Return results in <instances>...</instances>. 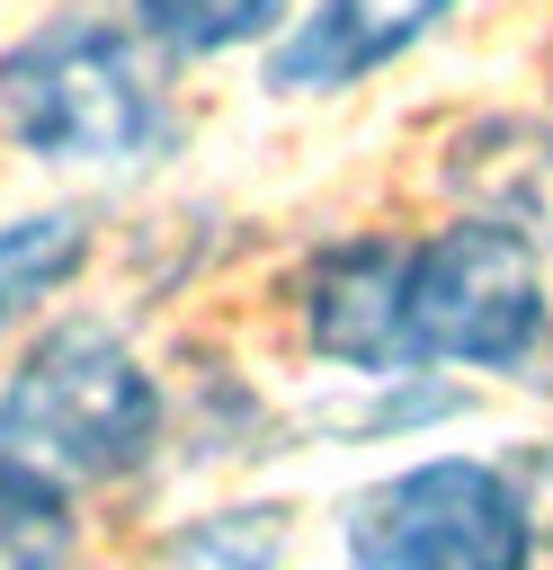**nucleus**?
I'll return each mask as SVG.
<instances>
[{
  "label": "nucleus",
  "instance_id": "obj_1",
  "mask_svg": "<svg viewBox=\"0 0 553 570\" xmlns=\"http://www.w3.org/2000/svg\"><path fill=\"white\" fill-rule=\"evenodd\" d=\"M0 134L45 169L125 178L169 160L178 107L152 36L125 18H45L0 53Z\"/></svg>",
  "mask_w": 553,
  "mask_h": 570
},
{
  "label": "nucleus",
  "instance_id": "obj_2",
  "mask_svg": "<svg viewBox=\"0 0 553 570\" xmlns=\"http://www.w3.org/2000/svg\"><path fill=\"white\" fill-rule=\"evenodd\" d=\"M392 338H401V374L482 365V374L553 392V303H544L535 240H517L491 214H464L428 240H401Z\"/></svg>",
  "mask_w": 553,
  "mask_h": 570
},
{
  "label": "nucleus",
  "instance_id": "obj_3",
  "mask_svg": "<svg viewBox=\"0 0 553 570\" xmlns=\"http://www.w3.org/2000/svg\"><path fill=\"white\" fill-rule=\"evenodd\" d=\"M152 445H161V383L107 321H54L0 383V454L54 472L62 490L125 481L152 463Z\"/></svg>",
  "mask_w": 553,
  "mask_h": 570
},
{
  "label": "nucleus",
  "instance_id": "obj_4",
  "mask_svg": "<svg viewBox=\"0 0 553 570\" xmlns=\"http://www.w3.org/2000/svg\"><path fill=\"white\" fill-rule=\"evenodd\" d=\"M348 570H535L517 472L491 454H428L348 499Z\"/></svg>",
  "mask_w": 553,
  "mask_h": 570
},
{
  "label": "nucleus",
  "instance_id": "obj_5",
  "mask_svg": "<svg viewBox=\"0 0 553 570\" xmlns=\"http://www.w3.org/2000/svg\"><path fill=\"white\" fill-rule=\"evenodd\" d=\"M464 0H312L268 53V89H348L384 62H401L419 36H437Z\"/></svg>",
  "mask_w": 553,
  "mask_h": 570
},
{
  "label": "nucleus",
  "instance_id": "obj_6",
  "mask_svg": "<svg viewBox=\"0 0 553 570\" xmlns=\"http://www.w3.org/2000/svg\"><path fill=\"white\" fill-rule=\"evenodd\" d=\"M446 187L473 214L508 223L517 240L553 249V116H482V125H464L455 151H446Z\"/></svg>",
  "mask_w": 553,
  "mask_h": 570
},
{
  "label": "nucleus",
  "instance_id": "obj_7",
  "mask_svg": "<svg viewBox=\"0 0 553 570\" xmlns=\"http://www.w3.org/2000/svg\"><path fill=\"white\" fill-rule=\"evenodd\" d=\"M80 258H89V223L62 214V205L0 223V338H9L36 303H54V294L80 276Z\"/></svg>",
  "mask_w": 553,
  "mask_h": 570
},
{
  "label": "nucleus",
  "instance_id": "obj_8",
  "mask_svg": "<svg viewBox=\"0 0 553 570\" xmlns=\"http://www.w3.org/2000/svg\"><path fill=\"white\" fill-rule=\"evenodd\" d=\"M80 552V517L71 490L18 454H0V570H71Z\"/></svg>",
  "mask_w": 553,
  "mask_h": 570
},
{
  "label": "nucleus",
  "instance_id": "obj_9",
  "mask_svg": "<svg viewBox=\"0 0 553 570\" xmlns=\"http://www.w3.org/2000/svg\"><path fill=\"white\" fill-rule=\"evenodd\" d=\"M285 9H294V0H134V27H143L161 53L205 62V53H232V45L276 36Z\"/></svg>",
  "mask_w": 553,
  "mask_h": 570
},
{
  "label": "nucleus",
  "instance_id": "obj_10",
  "mask_svg": "<svg viewBox=\"0 0 553 570\" xmlns=\"http://www.w3.org/2000/svg\"><path fill=\"white\" fill-rule=\"evenodd\" d=\"M276 508H223V517H196L169 534L161 570H268L276 561Z\"/></svg>",
  "mask_w": 553,
  "mask_h": 570
},
{
  "label": "nucleus",
  "instance_id": "obj_11",
  "mask_svg": "<svg viewBox=\"0 0 553 570\" xmlns=\"http://www.w3.org/2000/svg\"><path fill=\"white\" fill-rule=\"evenodd\" d=\"M508 472H517V499H526V525H535V570H553V436L535 454H517Z\"/></svg>",
  "mask_w": 553,
  "mask_h": 570
}]
</instances>
